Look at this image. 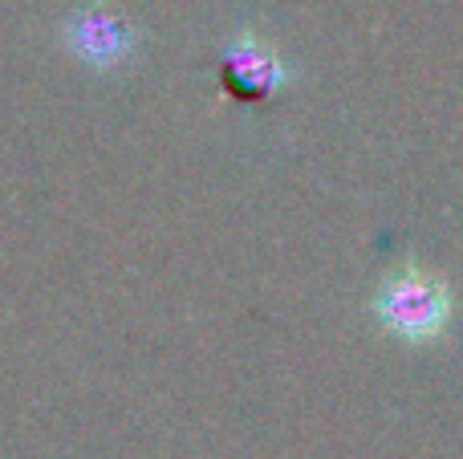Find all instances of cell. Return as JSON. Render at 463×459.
<instances>
[{"instance_id":"3","label":"cell","mask_w":463,"mask_h":459,"mask_svg":"<svg viewBox=\"0 0 463 459\" xmlns=\"http://www.w3.org/2000/svg\"><path fill=\"white\" fill-rule=\"evenodd\" d=\"M293 78L297 73L288 65V57L252 29H240L224 45V53H220V86L236 102L248 106L277 102L293 86Z\"/></svg>"},{"instance_id":"1","label":"cell","mask_w":463,"mask_h":459,"mask_svg":"<svg viewBox=\"0 0 463 459\" xmlns=\"http://www.w3.org/2000/svg\"><path fill=\"white\" fill-rule=\"evenodd\" d=\"M370 317L374 325L394 338L399 346L423 350L435 346L451 333V322H456V293L443 281L435 268L427 265H407L391 268V273L378 281L374 297H370Z\"/></svg>"},{"instance_id":"2","label":"cell","mask_w":463,"mask_h":459,"mask_svg":"<svg viewBox=\"0 0 463 459\" xmlns=\"http://www.w3.org/2000/svg\"><path fill=\"white\" fill-rule=\"evenodd\" d=\"M61 49L90 73H114L135 61L138 29L106 0H86L61 21Z\"/></svg>"}]
</instances>
